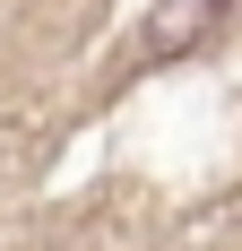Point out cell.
Returning <instances> with one entry per match:
<instances>
[{"label":"cell","mask_w":242,"mask_h":251,"mask_svg":"<svg viewBox=\"0 0 242 251\" xmlns=\"http://www.w3.org/2000/svg\"><path fill=\"white\" fill-rule=\"evenodd\" d=\"M225 18H234V0H156L139 18V61H182V52H199Z\"/></svg>","instance_id":"6da1fadb"}]
</instances>
